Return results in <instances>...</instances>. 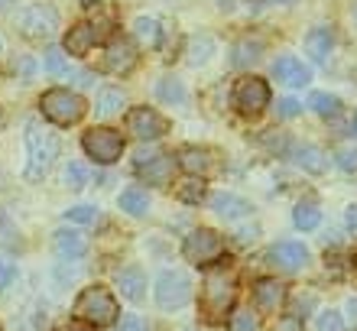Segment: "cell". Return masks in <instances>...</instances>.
<instances>
[{
    "label": "cell",
    "instance_id": "40",
    "mask_svg": "<svg viewBox=\"0 0 357 331\" xmlns=\"http://www.w3.org/2000/svg\"><path fill=\"white\" fill-rule=\"evenodd\" d=\"M276 107H280V117H286V121H289V117H299V111H302V105L296 98H282Z\"/></svg>",
    "mask_w": 357,
    "mask_h": 331
},
{
    "label": "cell",
    "instance_id": "10",
    "mask_svg": "<svg viewBox=\"0 0 357 331\" xmlns=\"http://www.w3.org/2000/svg\"><path fill=\"white\" fill-rule=\"evenodd\" d=\"M111 17H101V20H88V23H78V26L68 29L66 36V52L68 56H85V52H91L98 43H104L107 39V33H111Z\"/></svg>",
    "mask_w": 357,
    "mask_h": 331
},
{
    "label": "cell",
    "instance_id": "26",
    "mask_svg": "<svg viewBox=\"0 0 357 331\" xmlns=\"http://www.w3.org/2000/svg\"><path fill=\"white\" fill-rule=\"evenodd\" d=\"M185 56H188V66H205L208 59L215 56V39L211 36H192L188 39V49H185Z\"/></svg>",
    "mask_w": 357,
    "mask_h": 331
},
{
    "label": "cell",
    "instance_id": "24",
    "mask_svg": "<svg viewBox=\"0 0 357 331\" xmlns=\"http://www.w3.org/2000/svg\"><path fill=\"white\" fill-rule=\"evenodd\" d=\"M133 36L140 39V46H146V49H160V43H162V29H160V23L153 17H137L133 20Z\"/></svg>",
    "mask_w": 357,
    "mask_h": 331
},
{
    "label": "cell",
    "instance_id": "43",
    "mask_svg": "<svg viewBox=\"0 0 357 331\" xmlns=\"http://www.w3.org/2000/svg\"><path fill=\"white\" fill-rule=\"evenodd\" d=\"M75 85L78 88H91L94 85V75H91V72H78V75H75Z\"/></svg>",
    "mask_w": 357,
    "mask_h": 331
},
{
    "label": "cell",
    "instance_id": "38",
    "mask_svg": "<svg viewBox=\"0 0 357 331\" xmlns=\"http://www.w3.org/2000/svg\"><path fill=\"white\" fill-rule=\"evenodd\" d=\"M13 276H17V266L10 263L7 256H0V293H3V289L13 283Z\"/></svg>",
    "mask_w": 357,
    "mask_h": 331
},
{
    "label": "cell",
    "instance_id": "27",
    "mask_svg": "<svg viewBox=\"0 0 357 331\" xmlns=\"http://www.w3.org/2000/svg\"><path fill=\"white\" fill-rule=\"evenodd\" d=\"M123 105H127V98H123L121 88H101V91H98V101H94V114L111 117V114H117Z\"/></svg>",
    "mask_w": 357,
    "mask_h": 331
},
{
    "label": "cell",
    "instance_id": "19",
    "mask_svg": "<svg viewBox=\"0 0 357 331\" xmlns=\"http://www.w3.org/2000/svg\"><path fill=\"white\" fill-rule=\"evenodd\" d=\"M176 160L192 176H208V172L215 169V153L205 150V146H182Z\"/></svg>",
    "mask_w": 357,
    "mask_h": 331
},
{
    "label": "cell",
    "instance_id": "1",
    "mask_svg": "<svg viewBox=\"0 0 357 331\" xmlns=\"http://www.w3.org/2000/svg\"><path fill=\"white\" fill-rule=\"evenodd\" d=\"M23 130H26L23 133V143H26V172L23 176H26V182H43L49 176V169L56 166L62 143L39 121H26Z\"/></svg>",
    "mask_w": 357,
    "mask_h": 331
},
{
    "label": "cell",
    "instance_id": "36",
    "mask_svg": "<svg viewBox=\"0 0 357 331\" xmlns=\"http://www.w3.org/2000/svg\"><path fill=\"white\" fill-rule=\"evenodd\" d=\"M178 199L188 201V205H198V201L205 199V185H202V182H185V185L178 189Z\"/></svg>",
    "mask_w": 357,
    "mask_h": 331
},
{
    "label": "cell",
    "instance_id": "15",
    "mask_svg": "<svg viewBox=\"0 0 357 331\" xmlns=\"http://www.w3.org/2000/svg\"><path fill=\"white\" fill-rule=\"evenodd\" d=\"M273 78L286 88H305L312 82V68L302 66V59L296 56H280L273 62Z\"/></svg>",
    "mask_w": 357,
    "mask_h": 331
},
{
    "label": "cell",
    "instance_id": "25",
    "mask_svg": "<svg viewBox=\"0 0 357 331\" xmlns=\"http://www.w3.org/2000/svg\"><path fill=\"white\" fill-rule=\"evenodd\" d=\"M121 208L127 211V215H133V218H143L146 215V208H150V195L140 189V185H130V189L121 192Z\"/></svg>",
    "mask_w": 357,
    "mask_h": 331
},
{
    "label": "cell",
    "instance_id": "2",
    "mask_svg": "<svg viewBox=\"0 0 357 331\" xmlns=\"http://www.w3.org/2000/svg\"><path fill=\"white\" fill-rule=\"evenodd\" d=\"M234 299H237V276L221 256L218 263H211V270L205 273V283H202V312H205V318L218 322V318H225L231 312Z\"/></svg>",
    "mask_w": 357,
    "mask_h": 331
},
{
    "label": "cell",
    "instance_id": "29",
    "mask_svg": "<svg viewBox=\"0 0 357 331\" xmlns=\"http://www.w3.org/2000/svg\"><path fill=\"white\" fill-rule=\"evenodd\" d=\"M292 221H296V227H299V231H312V227H319L321 224L319 205H315V201H299V205H296Z\"/></svg>",
    "mask_w": 357,
    "mask_h": 331
},
{
    "label": "cell",
    "instance_id": "23",
    "mask_svg": "<svg viewBox=\"0 0 357 331\" xmlns=\"http://www.w3.org/2000/svg\"><path fill=\"white\" fill-rule=\"evenodd\" d=\"M56 250H59V256H66V260H78V256L88 254V237L82 234V231L62 227V231H56Z\"/></svg>",
    "mask_w": 357,
    "mask_h": 331
},
{
    "label": "cell",
    "instance_id": "7",
    "mask_svg": "<svg viewBox=\"0 0 357 331\" xmlns=\"http://www.w3.org/2000/svg\"><path fill=\"white\" fill-rule=\"evenodd\" d=\"M82 150L98 166H111V162H117L123 156V137L117 130H111V127H91L82 137Z\"/></svg>",
    "mask_w": 357,
    "mask_h": 331
},
{
    "label": "cell",
    "instance_id": "33",
    "mask_svg": "<svg viewBox=\"0 0 357 331\" xmlns=\"http://www.w3.org/2000/svg\"><path fill=\"white\" fill-rule=\"evenodd\" d=\"M66 185L72 192H82L88 185V169L82 166V162H68L66 166Z\"/></svg>",
    "mask_w": 357,
    "mask_h": 331
},
{
    "label": "cell",
    "instance_id": "9",
    "mask_svg": "<svg viewBox=\"0 0 357 331\" xmlns=\"http://www.w3.org/2000/svg\"><path fill=\"white\" fill-rule=\"evenodd\" d=\"M17 26L26 39H49V36H56V29H59V10L52 3H29L20 13Z\"/></svg>",
    "mask_w": 357,
    "mask_h": 331
},
{
    "label": "cell",
    "instance_id": "28",
    "mask_svg": "<svg viewBox=\"0 0 357 331\" xmlns=\"http://www.w3.org/2000/svg\"><path fill=\"white\" fill-rule=\"evenodd\" d=\"M43 68H46L52 78H68L72 75V68H68V56L66 49H46V56H43Z\"/></svg>",
    "mask_w": 357,
    "mask_h": 331
},
{
    "label": "cell",
    "instance_id": "3",
    "mask_svg": "<svg viewBox=\"0 0 357 331\" xmlns=\"http://www.w3.org/2000/svg\"><path fill=\"white\" fill-rule=\"evenodd\" d=\"M117 299H114L104 286H88L82 289V295L75 299V318L78 322H88L94 328H107V325L117 322Z\"/></svg>",
    "mask_w": 357,
    "mask_h": 331
},
{
    "label": "cell",
    "instance_id": "21",
    "mask_svg": "<svg viewBox=\"0 0 357 331\" xmlns=\"http://www.w3.org/2000/svg\"><path fill=\"white\" fill-rule=\"evenodd\" d=\"M264 49H266V43H264L260 36H244V39H237L234 46H231V66H237V68L254 66V62H260Z\"/></svg>",
    "mask_w": 357,
    "mask_h": 331
},
{
    "label": "cell",
    "instance_id": "22",
    "mask_svg": "<svg viewBox=\"0 0 357 331\" xmlns=\"http://www.w3.org/2000/svg\"><path fill=\"white\" fill-rule=\"evenodd\" d=\"M331 49H335V33H331V26H315L305 33V52L312 56V62H328Z\"/></svg>",
    "mask_w": 357,
    "mask_h": 331
},
{
    "label": "cell",
    "instance_id": "14",
    "mask_svg": "<svg viewBox=\"0 0 357 331\" xmlns=\"http://www.w3.org/2000/svg\"><path fill=\"white\" fill-rule=\"evenodd\" d=\"M172 166H176V162H172V156H166V153H150V156L140 153V156H137V176H140L146 185H160V189L169 185Z\"/></svg>",
    "mask_w": 357,
    "mask_h": 331
},
{
    "label": "cell",
    "instance_id": "42",
    "mask_svg": "<svg viewBox=\"0 0 357 331\" xmlns=\"http://www.w3.org/2000/svg\"><path fill=\"white\" fill-rule=\"evenodd\" d=\"M344 224H348L351 231H354V234H357V205H351V208L344 211Z\"/></svg>",
    "mask_w": 357,
    "mask_h": 331
},
{
    "label": "cell",
    "instance_id": "12",
    "mask_svg": "<svg viewBox=\"0 0 357 331\" xmlns=\"http://www.w3.org/2000/svg\"><path fill=\"white\" fill-rule=\"evenodd\" d=\"M137 62H140V56H137V46H133L130 39H111L107 43V49H104V68L111 72V75H130L133 68H137Z\"/></svg>",
    "mask_w": 357,
    "mask_h": 331
},
{
    "label": "cell",
    "instance_id": "17",
    "mask_svg": "<svg viewBox=\"0 0 357 331\" xmlns=\"http://www.w3.org/2000/svg\"><path fill=\"white\" fill-rule=\"evenodd\" d=\"M208 205H211V211H215L218 218H225V221H241L254 211L247 205V199H241L234 192H215V195L208 199Z\"/></svg>",
    "mask_w": 357,
    "mask_h": 331
},
{
    "label": "cell",
    "instance_id": "11",
    "mask_svg": "<svg viewBox=\"0 0 357 331\" xmlns=\"http://www.w3.org/2000/svg\"><path fill=\"white\" fill-rule=\"evenodd\" d=\"M127 130L137 140H160V137L169 133V121L160 111H153V107H133L127 114Z\"/></svg>",
    "mask_w": 357,
    "mask_h": 331
},
{
    "label": "cell",
    "instance_id": "20",
    "mask_svg": "<svg viewBox=\"0 0 357 331\" xmlns=\"http://www.w3.org/2000/svg\"><path fill=\"white\" fill-rule=\"evenodd\" d=\"M289 160L299 166V169L312 172V176H321V172L328 169V156L319 150V146H312V143H296L289 150Z\"/></svg>",
    "mask_w": 357,
    "mask_h": 331
},
{
    "label": "cell",
    "instance_id": "44",
    "mask_svg": "<svg viewBox=\"0 0 357 331\" xmlns=\"http://www.w3.org/2000/svg\"><path fill=\"white\" fill-rule=\"evenodd\" d=\"M66 331H94V325H88V322H78V318H75V325H68Z\"/></svg>",
    "mask_w": 357,
    "mask_h": 331
},
{
    "label": "cell",
    "instance_id": "35",
    "mask_svg": "<svg viewBox=\"0 0 357 331\" xmlns=\"http://www.w3.org/2000/svg\"><path fill=\"white\" fill-rule=\"evenodd\" d=\"M319 331H344V318H341V312H335V309H328V312L319 315V325H315Z\"/></svg>",
    "mask_w": 357,
    "mask_h": 331
},
{
    "label": "cell",
    "instance_id": "4",
    "mask_svg": "<svg viewBox=\"0 0 357 331\" xmlns=\"http://www.w3.org/2000/svg\"><path fill=\"white\" fill-rule=\"evenodd\" d=\"M39 107H43V117H49V121L59 123V127H72V123H78L88 111L85 98L75 95V91H68V88H49L46 95L39 98Z\"/></svg>",
    "mask_w": 357,
    "mask_h": 331
},
{
    "label": "cell",
    "instance_id": "45",
    "mask_svg": "<svg viewBox=\"0 0 357 331\" xmlns=\"http://www.w3.org/2000/svg\"><path fill=\"white\" fill-rule=\"evenodd\" d=\"M351 137H357V114L351 117Z\"/></svg>",
    "mask_w": 357,
    "mask_h": 331
},
{
    "label": "cell",
    "instance_id": "46",
    "mask_svg": "<svg viewBox=\"0 0 357 331\" xmlns=\"http://www.w3.org/2000/svg\"><path fill=\"white\" fill-rule=\"evenodd\" d=\"M10 7V0H0V10H7Z\"/></svg>",
    "mask_w": 357,
    "mask_h": 331
},
{
    "label": "cell",
    "instance_id": "49",
    "mask_svg": "<svg viewBox=\"0 0 357 331\" xmlns=\"http://www.w3.org/2000/svg\"><path fill=\"white\" fill-rule=\"evenodd\" d=\"M0 127H3V117H0Z\"/></svg>",
    "mask_w": 357,
    "mask_h": 331
},
{
    "label": "cell",
    "instance_id": "32",
    "mask_svg": "<svg viewBox=\"0 0 357 331\" xmlns=\"http://www.w3.org/2000/svg\"><path fill=\"white\" fill-rule=\"evenodd\" d=\"M227 331H260V315L254 309H237L227 322Z\"/></svg>",
    "mask_w": 357,
    "mask_h": 331
},
{
    "label": "cell",
    "instance_id": "13",
    "mask_svg": "<svg viewBox=\"0 0 357 331\" xmlns=\"http://www.w3.org/2000/svg\"><path fill=\"white\" fill-rule=\"evenodd\" d=\"M266 260L270 266L282 270V273H299L302 266L309 263V250L299 244V240H280L266 250Z\"/></svg>",
    "mask_w": 357,
    "mask_h": 331
},
{
    "label": "cell",
    "instance_id": "48",
    "mask_svg": "<svg viewBox=\"0 0 357 331\" xmlns=\"http://www.w3.org/2000/svg\"><path fill=\"white\" fill-rule=\"evenodd\" d=\"M354 20H357V7H354Z\"/></svg>",
    "mask_w": 357,
    "mask_h": 331
},
{
    "label": "cell",
    "instance_id": "16",
    "mask_svg": "<svg viewBox=\"0 0 357 331\" xmlns=\"http://www.w3.org/2000/svg\"><path fill=\"white\" fill-rule=\"evenodd\" d=\"M254 305L260 309V312L266 315H276L286 305V286L280 283V279H257L254 283Z\"/></svg>",
    "mask_w": 357,
    "mask_h": 331
},
{
    "label": "cell",
    "instance_id": "47",
    "mask_svg": "<svg viewBox=\"0 0 357 331\" xmlns=\"http://www.w3.org/2000/svg\"><path fill=\"white\" fill-rule=\"evenodd\" d=\"M0 224H3V211H0Z\"/></svg>",
    "mask_w": 357,
    "mask_h": 331
},
{
    "label": "cell",
    "instance_id": "30",
    "mask_svg": "<svg viewBox=\"0 0 357 331\" xmlns=\"http://www.w3.org/2000/svg\"><path fill=\"white\" fill-rule=\"evenodd\" d=\"M309 107L319 114V117H338L341 114V98L328 95V91H315V95L309 98Z\"/></svg>",
    "mask_w": 357,
    "mask_h": 331
},
{
    "label": "cell",
    "instance_id": "5",
    "mask_svg": "<svg viewBox=\"0 0 357 331\" xmlns=\"http://www.w3.org/2000/svg\"><path fill=\"white\" fill-rule=\"evenodd\" d=\"M182 256L195 266H211L225 256V237L211 231V227H195L192 234L182 240Z\"/></svg>",
    "mask_w": 357,
    "mask_h": 331
},
{
    "label": "cell",
    "instance_id": "34",
    "mask_svg": "<svg viewBox=\"0 0 357 331\" xmlns=\"http://www.w3.org/2000/svg\"><path fill=\"white\" fill-rule=\"evenodd\" d=\"M68 221H75V224H94L98 221V208L94 205H75V208L66 211Z\"/></svg>",
    "mask_w": 357,
    "mask_h": 331
},
{
    "label": "cell",
    "instance_id": "8",
    "mask_svg": "<svg viewBox=\"0 0 357 331\" xmlns=\"http://www.w3.org/2000/svg\"><path fill=\"white\" fill-rule=\"evenodd\" d=\"M231 101H234V107L241 114L257 117V114H264L270 107V85L257 75H244L231 91Z\"/></svg>",
    "mask_w": 357,
    "mask_h": 331
},
{
    "label": "cell",
    "instance_id": "31",
    "mask_svg": "<svg viewBox=\"0 0 357 331\" xmlns=\"http://www.w3.org/2000/svg\"><path fill=\"white\" fill-rule=\"evenodd\" d=\"M156 95H160V101H166V105H182V101H185V88H182L178 78H162L160 85H156Z\"/></svg>",
    "mask_w": 357,
    "mask_h": 331
},
{
    "label": "cell",
    "instance_id": "18",
    "mask_svg": "<svg viewBox=\"0 0 357 331\" xmlns=\"http://www.w3.org/2000/svg\"><path fill=\"white\" fill-rule=\"evenodd\" d=\"M114 286L121 289L123 299H130V302H140L143 295H146V273H143L140 266H123L114 273Z\"/></svg>",
    "mask_w": 357,
    "mask_h": 331
},
{
    "label": "cell",
    "instance_id": "6",
    "mask_svg": "<svg viewBox=\"0 0 357 331\" xmlns=\"http://www.w3.org/2000/svg\"><path fill=\"white\" fill-rule=\"evenodd\" d=\"M192 276L185 270H162L156 279V305L166 312H178L192 302Z\"/></svg>",
    "mask_w": 357,
    "mask_h": 331
},
{
    "label": "cell",
    "instance_id": "39",
    "mask_svg": "<svg viewBox=\"0 0 357 331\" xmlns=\"http://www.w3.org/2000/svg\"><path fill=\"white\" fill-rule=\"evenodd\" d=\"M117 331H146V318L143 315H123Z\"/></svg>",
    "mask_w": 357,
    "mask_h": 331
},
{
    "label": "cell",
    "instance_id": "37",
    "mask_svg": "<svg viewBox=\"0 0 357 331\" xmlns=\"http://www.w3.org/2000/svg\"><path fill=\"white\" fill-rule=\"evenodd\" d=\"M335 160H338V169H344V172H357V150L344 146V150L335 153Z\"/></svg>",
    "mask_w": 357,
    "mask_h": 331
},
{
    "label": "cell",
    "instance_id": "41",
    "mask_svg": "<svg viewBox=\"0 0 357 331\" xmlns=\"http://www.w3.org/2000/svg\"><path fill=\"white\" fill-rule=\"evenodd\" d=\"M273 331H302V322L296 318V315H286V318H280V325Z\"/></svg>",
    "mask_w": 357,
    "mask_h": 331
}]
</instances>
